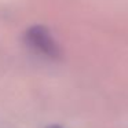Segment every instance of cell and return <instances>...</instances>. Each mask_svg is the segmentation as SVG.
<instances>
[{
	"instance_id": "2",
	"label": "cell",
	"mask_w": 128,
	"mask_h": 128,
	"mask_svg": "<svg viewBox=\"0 0 128 128\" xmlns=\"http://www.w3.org/2000/svg\"><path fill=\"white\" fill-rule=\"evenodd\" d=\"M47 128H62V127H59V125H50V127H47Z\"/></svg>"
},
{
	"instance_id": "1",
	"label": "cell",
	"mask_w": 128,
	"mask_h": 128,
	"mask_svg": "<svg viewBox=\"0 0 128 128\" xmlns=\"http://www.w3.org/2000/svg\"><path fill=\"white\" fill-rule=\"evenodd\" d=\"M25 42L28 47L48 59H59L62 56L59 44L55 42L50 30L43 25L30 26L25 33Z\"/></svg>"
}]
</instances>
